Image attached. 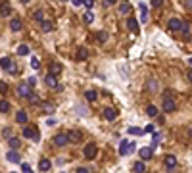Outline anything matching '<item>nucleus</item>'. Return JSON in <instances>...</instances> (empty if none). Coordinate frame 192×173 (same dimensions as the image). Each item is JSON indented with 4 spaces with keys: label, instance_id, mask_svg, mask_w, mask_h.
I'll return each mask as SVG.
<instances>
[{
    "label": "nucleus",
    "instance_id": "nucleus-1",
    "mask_svg": "<svg viewBox=\"0 0 192 173\" xmlns=\"http://www.w3.org/2000/svg\"><path fill=\"white\" fill-rule=\"evenodd\" d=\"M162 110H163L165 113H171V112H175V110H177V104H175V100H173V98H169V96H165V98H163V104H162Z\"/></svg>",
    "mask_w": 192,
    "mask_h": 173
},
{
    "label": "nucleus",
    "instance_id": "nucleus-2",
    "mask_svg": "<svg viewBox=\"0 0 192 173\" xmlns=\"http://www.w3.org/2000/svg\"><path fill=\"white\" fill-rule=\"evenodd\" d=\"M138 156H140V160H144V161H148V160H152V158H154V148H152V146H146V148H140V150H138Z\"/></svg>",
    "mask_w": 192,
    "mask_h": 173
},
{
    "label": "nucleus",
    "instance_id": "nucleus-3",
    "mask_svg": "<svg viewBox=\"0 0 192 173\" xmlns=\"http://www.w3.org/2000/svg\"><path fill=\"white\" fill-rule=\"evenodd\" d=\"M23 137H25V138H35V142H39V141H40L39 131H37V129H33V127H25V129H23Z\"/></svg>",
    "mask_w": 192,
    "mask_h": 173
},
{
    "label": "nucleus",
    "instance_id": "nucleus-4",
    "mask_svg": "<svg viewBox=\"0 0 192 173\" xmlns=\"http://www.w3.org/2000/svg\"><path fill=\"white\" fill-rule=\"evenodd\" d=\"M44 85H46V87H52V89H62V85L58 83V79H56V75H52V73H48L46 75V79H44Z\"/></svg>",
    "mask_w": 192,
    "mask_h": 173
},
{
    "label": "nucleus",
    "instance_id": "nucleus-5",
    "mask_svg": "<svg viewBox=\"0 0 192 173\" xmlns=\"http://www.w3.org/2000/svg\"><path fill=\"white\" fill-rule=\"evenodd\" d=\"M83 154H85V158L87 160H94L96 158V146L90 142V144H87L85 146V150H83Z\"/></svg>",
    "mask_w": 192,
    "mask_h": 173
},
{
    "label": "nucleus",
    "instance_id": "nucleus-6",
    "mask_svg": "<svg viewBox=\"0 0 192 173\" xmlns=\"http://www.w3.org/2000/svg\"><path fill=\"white\" fill-rule=\"evenodd\" d=\"M67 142H69V138H67V133H58L54 137V144L56 146H65Z\"/></svg>",
    "mask_w": 192,
    "mask_h": 173
},
{
    "label": "nucleus",
    "instance_id": "nucleus-7",
    "mask_svg": "<svg viewBox=\"0 0 192 173\" xmlns=\"http://www.w3.org/2000/svg\"><path fill=\"white\" fill-rule=\"evenodd\" d=\"M6 160L10 161V164H19V161H21V158H19V154H17L16 148H12V150L6 154Z\"/></svg>",
    "mask_w": 192,
    "mask_h": 173
},
{
    "label": "nucleus",
    "instance_id": "nucleus-8",
    "mask_svg": "<svg viewBox=\"0 0 192 173\" xmlns=\"http://www.w3.org/2000/svg\"><path fill=\"white\" fill-rule=\"evenodd\" d=\"M102 115H104V119L114 121V119L117 118V110H114V108H104V110H102Z\"/></svg>",
    "mask_w": 192,
    "mask_h": 173
},
{
    "label": "nucleus",
    "instance_id": "nucleus-9",
    "mask_svg": "<svg viewBox=\"0 0 192 173\" xmlns=\"http://www.w3.org/2000/svg\"><path fill=\"white\" fill-rule=\"evenodd\" d=\"M0 16H2V17H10V16H12V4H10V2H2V4H0Z\"/></svg>",
    "mask_w": 192,
    "mask_h": 173
},
{
    "label": "nucleus",
    "instance_id": "nucleus-10",
    "mask_svg": "<svg viewBox=\"0 0 192 173\" xmlns=\"http://www.w3.org/2000/svg\"><path fill=\"white\" fill-rule=\"evenodd\" d=\"M169 31H180V27H183V21L180 19H177V17H171L169 19Z\"/></svg>",
    "mask_w": 192,
    "mask_h": 173
},
{
    "label": "nucleus",
    "instance_id": "nucleus-11",
    "mask_svg": "<svg viewBox=\"0 0 192 173\" xmlns=\"http://www.w3.org/2000/svg\"><path fill=\"white\" fill-rule=\"evenodd\" d=\"M67 138H69V142L77 144V142H81V138H83V135L79 133V131H69V133H67Z\"/></svg>",
    "mask_w": 192,
    "mask_h": 173
},
{
    "label": "nucleus",
    "instance_id": "nucleus-12",
    "mask_svg": "<svg viewBox=\"0 0 192 173\" xmlns=\"http://www.w3.org/2000/svg\"><path fill=\"white\" fill-rule=\"evenodd\" d=\"M129 144H131V141L123 138L121 144H119V156H127V154H129Z\"/></svg>",
    "mask_w": 192,
    "mask_h": 173
},
{
    "label": "nucleus",
    "instance_id": "nucleus-13",
    "mask_svg": "<svg viewBox=\"0 0 192 173\" xmlns=\"http://www.w3.org/2000/svg\"><path fill=\"white\" fill-rule=\"evenodd\" d=\"M27 119H29V118H27V112H25V110H19V112L16 113V121H17L19 125H25Z\"/></svg>",
    "mask_w": 192,
    "mask_h": 173
},
{
    "label": "nucleus",
    "instance_id": "nucleus-14",
    "mask_svg": "<svg viewBox=\"0 0 192 173\" xmlns=\"http://www.w3.org/2000/svg\"><path fill=\"white\" fill-rule=\"evenodd\" d=\"M50 167H52V161H50V160L42 158V160L39 161V171H48Z\"/></svg>",
    "mask_w": 192,
    "mask_h": 173
},
{
    "label": "nucleus",
    "instance_id": "nucleus-15",
    "mask_svg": "<svg viewBox=\"0 0 192 173\" xmlns=\"http://www.w3.org/2000/svg\"><path fill=\"white\" fill-rule=\"evenodd\" d=\"M21 27H23V23H21L19 17H14L12 21H10V29L12 31H21Z\"/></svg>",
    "mask_w": 192,
    "mask_h": 173
},
{
    "label": "nucleus",
    "instance_id": "nucleus-16",
    "mask_svg": "<svg viewBox=\"0 0 192 173\" xmlns=\"http://www.w3.org/2000/svg\"><path fill=\"white\" fill-rule=\"evenodd\" d=\"M127 29L133 31V33H137V31H138V21L134 19V17H129V19H127Z\"/></svg>",
    "mask_w": 192,
    "mask_h": 173
},
{
    "label": "nucleus",
    "instance_id": "nucleus-17",
    "mask_svg": "<svg viewBox=\"0 0 192 173\" xmlns=\"http://www.w3.org/2000/svg\"><path fill=\"white\" fill-rule=\"evenodd\" d=\"M87 58H88V48L81 46V48L77 50V60H79V62H83V60H87Z\"/></svg>",
    "mask_w": 192,
    "mask_h": 173
},
{
    "label": "nucleus",
    "instance_id": "nucleus-18",
    "mask_svg": "<svg viewBox=\"0 0 192 173\" xmlns=\"http://www.w3.org/2000/svg\"><path fill=\"white\" fill-rule=\"evenodd\" d=\"M165 167L167 169H175L177 167V158L175 156H167L165 158Z\"/></svg>",
    "mask_w": 192,
    "mask_h": 173
},
{
    "label": "nucleus",
    "instance_id": "nucleus-19",
    "mask_svg": "<svg viewBox=\"0 0 192 173\" xmlns=\"http://www.w3.org/2000/svg\"><path fill=\"white\" fill-rule=\"evenodd\" d=\"M29 92H31V87H29L27 83H23V85L17 87V94H19V96H27Z\"/></svg>",
    "mask_w": 192,
    "mask_h": 173
},
{
    "label": "nucleus",
    "instance_id": "nucleus-20",
    "mask_svg": "<svg viewBox=\"0 0 192 173\" xmlns=\"http://www.w3.org/2000/svg\"><path fill=\"white\" fill-rule=\"evenodd\" d=\"M85 98H87L88 102H94V100L98 98V92H96L94 89H90V90H87V92H85Z\"/></svg>",
    "mask_w": 192,
    "mask_h": 173
},
{
    "label": "nucleus",
    "instance_id": "nucleus-21",
    "mask_svg": "<svg viewBox=\"0 0 192 173\" xmlns=\"http://www.w3.org/2000/svg\"><path fill=\"white\" fill-rule=\"evenodd\" d=\"M8 144H10V148H19V144H21V141H19V138L17 137H8Z\"/></svg>",
    "mask_w": 192,
    "mask_h": 173
},
{
    "label": "nucleus",
    "instance_id": "nucleus-22",
    "mask_svg": "<svg viewBox=\"0 0 192 173\" xmlns=\"http://www.w3.org/2000/svg\"><path fill=\"white\" fill-rule=\"evenodd\" d=\"M50 73L52 75H60L62 73V64H56V62L50 64Z\"/></svg>",
    "mask_w": 192,
    "mask_h": 173
},
{
    "label": "nucleus",
    "instance_id": "nucleus-23",
    "mask_svg": "<svg viewBox=\"0 0 192 173\" xmlns=\"http://www.w3.org/2000/svg\"><path fill=\"white\" fill-rule=\"evenodd\" d=\"M129 12H131V4L127 2V0H123V4L119 6V14L123 16V14H129Z\"/></svg>",
    "mask_w": 192,
    "mask_h": 173
},
{
    "label": "nucleus",
    "instance_id": "nucleus-24",
    "mask_svg": "<svg viewBox=\"0 0 192 173\" xmlns=\"http://www.w3.org/2000/svg\"><path fill=\"white\" fill-rule=\"evenodd\" d=\"M146 113H148V115H150V118H156V115H157V113H160V110H157V108L154 106V104H150V106H148V108H146Z\"/></svg>",
    "mask_w": 192,
    "mask_h": 173
},
{
    "label": "nucleus",
    "instance_id": "nucleus-25",
    "mask_svg": "<svg viewBox=\"0 0 192 173\" xmlns=\"http://www.w3.org/2000/svg\"><path fill=\"white\" fill-rule=\"evenodd\" d=\"M10 65H12V60H10V58H0V67H2V69H6V71H8Z\"/></svg>",
    "mask_w": 192,
    "mask_h": 173
},
{
    "label": "nucleus",
    "instance_id": "nucleus-26",
    "mask_svg": "<svg viewBox=\"0 0 192 173\" xmlns=\"http://www.w3.org/2000/svg\"><path fill=\"white\" fill-rule=\"evenodd\" d=\"M17 54H19V56H27V54H29V46H27V44H19V46H17Z\"/></svg>",
    "mask_w": 192,
    "mask_h": 173
},
{
    "label": "nucleus",
    "instance_id": "nucleus-27",
    "mask_svg": "<svg viewBox=\"0 0 192 173\" xmlns=\"http://www.w3.org/2000/svg\"><path fill=\"white\" fill-rule=\"evenodd\" d=\"M0 112H2V113L10 112V102L8 100H0Z\"/></svg>",
    "mask_w": 192,
    "mask_h": 173
},
{
    "label": "nucleus",
    "instance_id": "nucleus-28",
    "mask_svg": "<svg viewBox=\"0 0 192 173\" xmlns=\"http://www.w3.org/2000/svg\"><path fill=\"white\" fill-rule=\"evenodd\" d=\"M138 6H140V10H142L140 21H142V23H146V21H148V10H146V6H144V4H138Z\"/></svg>",
    "mask_w": 192,
    "mask_h": 173
},
{
    "label": "nucleus",
    "instance_id": "nucleus-29",
    "mask_svg": "<svg viewBox=\"0 0 192 173\" xmlns=\"http://www.w3.org/2000/svg\"><path fill=\"white\" fill-rule=\"evenodd\" d=\"M133 169H134V171H138V173L146 171V166H144V160H142V161H137V164L133 166Z\"/></svg>",
    "mask_w": 192,
    "mask_h": 173
},
{
    "label": "nucleus",
    "instance_id": "nucleus-30",
    "mask_svg": "<svg viewBox=\"0 0 192 173\" xmlns=\"http://www.w3.org/2000/svg\"><path fill=\"white\" fill-rule=\"evenodd\" d=\"M146 89H148L150 92H154V90L157 89V83H156L154 79H148V83H146Z\"/></svg>",
    "mask_w": 192,
    "mask_h": 173
},
{
    "label": "nucleus",
    "instance_id": "nucleus-31",
    "mask_svg": "<svg viewBox=\"0 0 192 173\" xmlns=\"http://www.w3.org/2000/svg\"><path fill=\"white\" fill-rule=\"evenodd\" d=\"M40 27H42V31H44V33H48V31H52V23L42 19V21H40Z\"/></svg>",
    "mask_w": 192,
    "mask_h": 173
},
{
    "label": "nucleus",
    "instance_id": "nucleus-32",
    "mask_svg": "<svg viewBox=\"0 0 192 173\" xmlns=\"http://www.w3.org/2000/svg\"><path fill=\"white\" fill-rule=\"evenodd\" d=\"M83 17H85V23H87V25H90V23L94 21V14H92V12H87Z\"/></svg>",
    "mask_w": 192,
    "mask_h": 173
},
{
    "label": "nucleus",
    "instance_id": "nucleus-33",
    "mask_svg": "<svg viewBox=\"0 0 192 173\" xmlns=\"http://www.w3.org/2000/svg\"><path fill=\"white\" fill-rule=\"evenodd\" d=\"M33 19H35V21H39V23H40V21L44 19V14H42V10H37L35 14H33Z\"/></svg>",
    "mask_w": 192,
    "mask_h": 173
},
{
    "label": "nucleus",
    "instance_id": "nucleus-34",
    "mask_svg": "<svg viewBox=\"0 0 192 173\" xmlns=\"http://www.w3.org/2000/svg\"><path fill=\"white\" fill-rule=\"evenodd\" d=\"M27 98H29V102H31V104H39V96H37L33 90H31L29 94H27Z\"/></svg>",
    "mask_w": 192,
    "mask_h": 173
},
{
    "label": "nucleus",
    "instance_id": "nucleus-35",
    "mask_svg": "<svg viewBox=\"0 0 192 173\" xmlns=\"http://www.w3.org/2000/svg\"><path fill=\"white\" fill-rule=\"evenodd\" d=\"M44 112H46V113H54V112H56L54 104H44Z\"/></svg>",
    "mask_w": 192,
    "mask_h": 173
},
{
    "label": "nucleus",
    "instance_id": "nucleus-36",
    "mask_svg": "<svg viewBox=\"0 0 192 173\" xmlns=\"http://www.w3.org/2000/svg\"><path fill=\"white\" fill-rule=\"evenodd\" d=\"M129 133H131V135H138V137H140L144 131H142V129H138V127H131V129H129Z\"/></svg>",
    "mask_w": 192,
    "mask_h": 173
},
{
    "label": "nucleus",
    "instance_id": "nucleus-37",
    "mask_svg": "<svg viewBox=\"0 0 192 173\" xmlns=\"http://www.w3.org/2000/svg\"><path fill=\"white\" fill-rule=\"evenodd\" d=\"M106 39H108V35H106L104 31H100V33H98V42H106Z\"/></svg>",
    "mask_w": 192,
    "mask_h": 173
},
{
    "label": "nucleus",
    "instance_id": "nucleus-38",
    "mask_svg": "<svg viewBox=\"0 0 192 173\" xmlns=\"http://www.w3.org/2000/svg\"><path fill=\"white\" fill-rule=\"evenodd\" d=\"M31 65L35 67V69H39V67H40V64H39V58H31Z\"/></svg>",
    "mask_w": 192,
    "mask_h": 173
},
{
    "label": "nucleus",
    "instance_id": "nucleus-39",
    "mask_svg": "<svg viewBox=\"0 0 192 173\" xmlns=\"http://www.w3.org/2000/svg\"><path fill=\"white\" fill-rule=\"evenodd\" d=\"M83 4H85L88 10H92V6H94V0H83Z\"/></svg>",
    "mask_w": 192,
    "mask_h": 173
},
{
    "label": "nucleus",
    "instance_id": "nucleus-40",
    "mask_svg": "<svg viewBox=\"0 0 192 173\" xmlns=\"http://www.w3.org/2000/svg\"><path fill=\"white\" fill-rule=\"evenodd\" d=\"M21 171H23V173H31V166L29 164H21Z\"/></svg>",
    "mask_w": 192,
    "mask_h": 173
},
{
    "label": "nucleus",
    "instance_id": "nucleus-41",
    "mask_svg": "<svg viewBox=\"0 0 192 173\" xmlns=\"http://www.w3.org/2000/svg\"><path fill=\"white\" fill-rule=\"evenodd\" d=\"M35 83H37V77H29L27 79V85L29 87H35Z\"/></svg>",
    "mask_w": 192,
    "mask_h": 173
},
{
    "label": "nucleus",
    "instance_id": "nucleus-42",
    "mask_svg": "<svg viewBox=\"0 0 192 173\" xmlns=\"http://www.w3.org/2000/svg\"><path fill=\"white\" fill-rule=\"evenodd\" d=\"M180 31H183L185 35H188V31H190V27H188V23H183V27H180Z\"/></svg>",
    "mask_w": 192,
    "mask_h": 173
},
{
    "label": "nucleus",
    "instance_id": "nucleus-43",
    "mask_svg": "<svg viewBox=\"0 0 192 173\" xmlns=\"http://www.w3.org/2000/svg\"><path fill=\"white\" fill-rule=\"evenodd\" d=\"M2 135H4V137H6V138H8V137H10V135H12V129H10V127H6V129H4V131H2Z\"/></svg>",
    "mask_w": 192,
    "mask_h": 173
},
{
    "label": "nucleus",
    "instance_id": "nucleus-44",
    "mask_svg": "<svg viewBox=\"0 0 192 173\" xmlns=\"http://www.w3.org/2000/svg\"><path fill=\"white\" fill-rule=\"evenodd\" d=\"M163 4V0H152V6H156V8H160Z\"/></svg>",
    "mask_w": 192,
    "mask_h": 173
},
{
    "label": "nucleus",
    "instance_id": "nucleus-45",
    "mask_svg": "<svg viewBox=\"0 0 192 173\" xmlns=\"http://www.w3.org/2000/svg\"><path fill=\"white\" fill-rule=\"evenodd\" d=\"M115 2H117V0H104V6H106V8H108V6H114Z\"/></svg>",
    "mask_w": 192,
    "mask_h": 173
},
{
    "label": "nucleus",
    "instance_id": "nucleus-46",
    "mask_svg": "<svg viewBox=\"0 0 192 173\" xmlns=\"http://www.w3.org/2000/svg\"><path fill=\"white\" fill-rule=\"evenodd\" d=\"M8 90V85L6 83H0V92H6Z\"/></svg>",
    "mask_w": 192,
    "mask_h": 173
},
{
    "label": "nucleus",
    "instance_id": "nucleus-47",
    "mask_svg": "<svg viewBox=\"0 0 192 173\" xmlns=\"http://www.w3.org/2000/svg\"><path fill=\"white\" fill-rule=\"evenodd\" d=\"M144 133H154V125H148V127L144 129Z\"/></svg>",
    "mask_w": 192,
    "mask_h": 173
},
{
    "label": "nucleus",
    "instance_id": "nucleus-48",
    "mask_svg": "<svg viewBox=\"0 0 192 173\" xmlns=\"http://www.w3.org/2000/svg\"><path fill=\"white\" fill-rule=\"evenodd\" d=\"M77 173H88L87 167H77Z\"/></svg>",
    "mask_w": 192,
    "mask_h": 173
},
{
    "label": "nucleus",
    "instance_id": "nucleus-49",
    "mask_svg": "<svg viewBox=\"0 0 192 173\" xmlns=\"http://www.w3.org/2000/svg\"><path fill=\"white\" fill-rule=\"evenodd\" d=\"M73 4H75V6H81V4H83V0H73Z\"/></svg>",
    "mask_w": 192,
    "mask_h": 173
},
{
    "label": "nucleus",
    "instance_id": "nucleus-50",
    "mask_svg": "<svg viewBox=\"0 0 192 173\" xmlns=\"http://www.w3.org/2000/svg\"><path fill=\"white\" fill-rule=\"evenodd\" d=\"M186 75H188V79L192 81V69H188V73H186Z\"/></svg>",
    "mask_w": 192,
    "mask_h": 173
},
{
    "label": "nucleus",
    "instance_id": "nucleus-51",
    "mask_svg": "<svg viewBox=\"0 0 192 173\" xmlns=\"http://www.w3.org/2000/svg\"><path fill=\"white\" fill-rule=\"evenodd\" d=\"M21 2H23V4H29V2H31V0H21Z\"/></svg>",
    "mask_w": 192,
    "mask_h": 173
},
{
    "label": "nucleus",
    "instance_id": "nucleus-52",
    "mask_svg": "<svg viewBox=\"0 0 192 173\" xmlns=\"http://www.w3.org/2000/svg\"><path fill=\"white\" fill-rule=\"evenodd\" d=\"M188 135H190V137H192V127H190V129H188Z\"/></svg>",
    "mask_w": 192,
    "mask_h": 173
},
{
    "label": "nucleus",
    "instance_id": "nucleus-53",
    "mask_svg": "<svg viewBox=\"0 0 192 173\" xmlns=\"http://www.w3.org/2000/svg\"><path fill=\"white\" fill-rule=\"evenodd\" d=\"M188 64H190V65H192V58H190V60H188Z\"/></svg>",
    "mask_w": 192,
    "mask_h": 173
}]
</instances>
